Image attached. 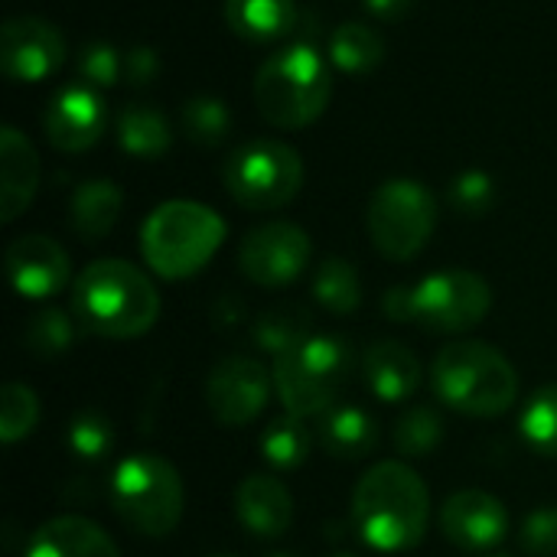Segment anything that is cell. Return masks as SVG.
<instances>
[{"mask_svg": "<svg viewBox=\"0 0 557 557\" xmlns=\"http://www.w3.org/2000/svg\"><path fill=\"white\" fill-rule=\"evenodd\" d=\"M428 522L431 493L408 463L382 460L356 483L352 525L369 548L382 555L411 552L424 542Z\"/></svg>", "mask_w": 557, "mask_h": 557, "instance_id": "1", "label": "cell"}, {"mask_svg": "<svg viewBox=\"0 0 557 557\" xmlns=\"http://www.w3.org/2000/svg\"><path fill=\"white\" fill-rule=\"evenodd\" d=\"M72 317L91 336L137 339L153 330L160 317V294L131 261L101 258L75 277Z\"/></svg>", "mask_w": 557, "mask_h": 557, "instance_id": "2", "label": "cell"}, {"mask_svg": "<svg viewBox=\"0 0 557 557\" xmlns=\"http://www.w3.org/2000/svg\"><path fill=\"white\" fill-rule=\"evenodd\" d=\"M431 382L447 408L470 418L506 414L519 398L516 366L496 346L480 339L444 346L434 359Z\"/></svg>", "mask_w": 557, "mask_h": 557, "instance_id": "3", "label": "cell"}, {"mask_svg": "<svg viewBox=\"0 0 557 557\" xmlns=\"http://www.w3.org/2000/svg\"><path fill=\"white\" fill-rule=\"evenodd\" d=\"M330 95V62L307 42L271 52L255 75V104L261 117L284 131H300L313 124L326 111Z\"/></svg>", "mask_w": 557, "mask_h": 557, "instance_id": "4", "label": "cell"}, {"mask_svg": "<svg viewBox=\"0 0 557 557\" xmlns=\"http://www.w3.org/2000/svg\"><path fill=\"white\" fill-rule=\"evenodd\" d=\"M225 242V222L215 209L193 199L157 206L140 228V251L150 271L163 281L199 274Z\"/></svg>", "mask_w": 557, "mask_h": 557, "instance_id": "5", "label": "cell"}, {"mask_svg": "<svg viewBox=\"0 0 557 557\" xmlns=\"http://www.w3.org/2000/svg\"><path fill=\"white\" fill-rule=\"evenodd\" d=\"M108 496L114 516L144 539H166L183 522V476L166 457L153 450H137L124 457L114 467Z\"/></svg>", "mask_w": 557, "mask_h": 557, "instance_id": "6", "label": "cell"}, {"mask_svg": "<svg viewBox=\"0 0 557 557\" xmlns=\"http://www.w3.org/2000/svg\"><path fill=\"white\" fill-rule=\"evenodd\" d=\"M349 343L330 333H310L300 346L274 359V392L287 414L323 418L336 408V398L349 379Z\"/></svg>", "mask_w": 557, "mask_h": 557, "instance_id": "7", "label": "cell"}, {"mask_svg": "<svg viewBox=\"0 0 557 557\" xmlns=\"http://www.w3.org/2000/svg\"><path fill=\"white\" fill-rule=\"evenodd\" d=\"M366 225L382 258L411 261L437 228V199L424 183L388 180L372 193Z\"/></svg>", "mask_w": 557, "mask_h": 557, "instance_id": "8", "label": "cell"}, {"mask_svg": "<svg viewBox=\"0 0 557 557\" xmlns=\"http://www.w3.org/2000/svg\"><path fill=\"white\" fill-rule=\"evenodd\" d=\"M222 180L238 206L271 212L300 193L304 160L281 140H248L225 160Z\"/></svg>", "mask_w": 557, "mask_h": 557, "instance_id": "9", "label": "cell"}, {"mask_svg": "<svg viewBox=\"0 0 557 557\" xmlns=\"http://www.w3.org/2000/svg\"><path fill=\"white\" fill-rule=\"evenodd\" d=\"M493 290L476 271L450 268L414 284V323L431 333H467L486 320Z\"/></svg>", "mask_w": 557, "mask_h": 557, "instance_id": "10", "label": "cell"}, {"mask_svg": "<svg viewBox=\"0 0 557 557\" xmlns=\"http://www.w3.org/2000/svg\"><path fill=\"white\" fill-rule=\"evenodd\" d=\"M310 235L294 222H264L238 245V268L258 287H287L310 264Z\"/></svg>", "mask_w": 557, "mask_h": 557, "instance_id": "11", "label": "cell"}, {"mask_svg": "<svg viewBox=\"0 0 557 557\" xmlns=\"http://www.w3.org/2000/svg\"><path fill=\"white\" fill-rule=\"evenodd\" d=\"M274 375L248 356L222 359L206 379V408L222 428H248L271 401Z\"/></svg>", "mask_w": 557, "mask_h": 557, "instance_id": "12", "label": "cell"}, {"mask_svg": "<svg viewBox=\"0 0 557 557\" xmlns=\"http://www.w3.org/2000/svg\"><path fill=\"white\" fill-rule=\"evenodd\" d=\"M65 62L62 33L39 16H13L0 33V65L13 82H42Z\"/></svg>", "mask_w": 557, "mask_h": 557, "instance_id": "13", "label": "cell"}, {"mask_svg": "<svg viewBox=\"0 0 557 557\" xmlns=\"http://www.w3.org/2000/svg\"><path fill=\"white\" fill-rule=\"evenodd\" d=\"M3 268H7L10 287L26 300L55 297L72 277V261L65 248L46 235H23L10 242L3 255Z\"/></svg>", "mask_w": 557, "mask_h": 557, "instance_id": "14", "label": "cell"}, {"mask_svg": "<svg viewBox=\"0 0 557 557\" xmlns=\"http://www.w3.org/2000/svg\"><path fill=\"white\" fill-rule=\"evenodd\" d=\"M42 124L52 147H59L62 153H85L101 140L108 108L91 85H69L52 95Z\"/></svg>", "mask_w": 557, "mask_h": 557, "instance_id": "15", "label": "cell"}, {"mask_svg": "<svg viewBox=\"0 0 557 557\" xmlns=\"http://www.w3.org/2000/svg\"><path fill=\"white\" fill-rule=\"evenodd\" d=\"M441 532L463 552H490L509 535V512L496 496L483 490H463L444 503Z\"/></svg>", "mask_w": 557, "mask_h": 557, "instance_id": "16", "label": "cell"}, {"mask_svg": "<svg viewBox=\"0 0 557 557\" xmlns=\"http://www.w3.org/2000/svg\"><path fill=\"white\" fill-rule=\"evenodd\" d=\"M235 516L255 539H281L294 522V496L277 476L255 473L235 490Z\"/></svg>", "mask_w": 557, "mask_h": 557, "instance_id": "17", "label": "cell"}, {"mask_svg": "<svg viewBox=\"0 0 557 557\" xmlns=\"http://www.w3.org/2000/svg\"><path fill=\"white\" fill-rule=\"evenodd\" d=\"M39 186V153L36 147L7 124L0 131V222H13L29 209Z\"/></svg>", "mask_w": 557, "mask_h": 557, "instance_id": "18", "label": "cell"}, {"mask_svg": "<svg viewBox=\"0 0 557 557\" xmlns=\"http://www.w3.org/2000/svg\"><path fill=\"white\" fill-rule=\"evenodd\" d=\"M23 557H121L114 539L85 516H59L42 522Z\"/></svg>", "mask_w": 557, "mask_h": 557, "instance_id": "19", "label": "cell"}, {"mask_svg": "<svg viewBox=\"0 0 557 557\" xmlns=\"http://www.w3.org/2000/svg\"><path fill=\"white\" fill-rule=\"evenodd\" d=\"M362 379L369 392L385 405L411 401L421 385V359L398 339H382L369 346L362 359Z\"/></svg>", "mask_w": 557, "mask_h": 557, "instance_id": "20", "label": "cell"}, {"mask_svg": "<svg viewBox=\"0 0 557 557\" xmlns=\"http://www.w3.org/2000/svg\"><path fill=\"white\" fill-rule=\"evenodd\" d=\"M317 441L330 457L362 460L379 447V421L359 405H336L320 418Z\"/></svg>", "mask_w": 557, "mask_h": 557, "instance_id": "21", "label": "cell"}, {"mask_svg": "<svg viewBox=\"0 0 557 557\" xmlns=\"http://www.w3.org/2000/svg\"><path fill=\"white\" fill-rule=\"evenodd\" d=\"M124 209V193L111 180H88L72 193L69 202V225L85 242H101L111 235Z\"/></svg>", "mask_w": 557, "mask_h": 557, "instance_id": "22", "label": "cell"}, {"mask_svg": "<svg viewBox=\"0 0 557 557\" xmlns=\"http://www.w3.org/2000/svg\"><path fill=\"white\" fill-rule=\"evenodd\" d=\"M225 23L245 42H277L297 23L294 0H225Z\"/></svg>", "mask_w": 557, "mask_h": 557, "instance_id": "23", "label": "cell"}, {"mask_svg": "<svg viewBox=\"0 0 557 557\" xmlns=\"http://www.w3.org/2000/svg\"><path fill=\"white\" fill-rule=\"evenodd\" d=\"M117 144L137 160H157L173 147V131L157 108L127 104L117 117Z\"/></svg>", "mask_w": 557, "mask_h": 557, "instance_id": "24", "label": "cell"}, {"mask_svg": "<svg viewBox=\"0 0 557 557\" xmlns=\"http://www.w3.org/2000/svg\"><path fill=\"white\" fill-rule=\"evenodd\" d=\"M382 59H385V39L359 20L343 23L330 36V62L346 75H369L382 65Z\"/></svg>", "mask_w": 557, "mask_h": 557, "instance_id": "25", "label": "cell"}, {"mask_svg": "<svg viewBox=\"0 0 557 557\" xmlns=\"http://www.w3.org/2000/svg\"><path fill=\"white\" fill-rule=\"evenodd\" d=\"M310 447H313V434L304 424V418H294V414L274 418L258 437V450L274 470L304 467L307 457H310Z\"/></svg>", "mask_w": 557, "mask_h": 557, "instance_id": "26", "label": "cell"}, {"mask_svg": "<svg viewBox=\"0 0 557 557\" xmlns=\"http://www.w3.org/2000/svg\"><path fill=\"white\" fill-rule=\"evenodd\" d=\"M313 297L323 310L346 317L362 304V281L359 271L346 258H326L313 274Z\"/></svg>", "mask_w": 557, "mask_h": 557, "instance_id": "27", "label": "cell"}, {"mask_svg": "<svg viewBox=\"0 0 557 557\" xmlns=\"http://www.w3.org/2000/svg\"><path fill=\"white\" fill-rule=\"evenodd\" d=\"M519 434L532 454L557 457V385L539 388L525 401L519 414Z\"/></svg>", "mask_w": 557, "mask_h": 557, "instance_id": "28", "label": "cell"}, {"mask_svg": "<svg viewBox=\"0 0 557 557\" xmlns=\"http://www.w3.org/2000/svg\"><path fill=\"white\" fill-rule=\"evenodd\" d=\"M310 336L307 330V317L294 307H274L264 310L255 323H251V343L268 352V356H284L287 349L300 346Z\"/></svg>", "mask_w": 557, "mask_h": 557, "instance_id": "29", "label": "cell"}, {"mask_svg": "<svg viewBox=\"0 0 557 557\" xmlns=\"http://www.w3.org/2000/svg\"><path fill=\"white\" fill-rule=\"evenodd\" d=\"M395 450L405 457V460H421V457H431L441 441H444V421L441 414L431 408V405H418L411 411H405L395 424Z\"/></svg>", "mask_w": 557, "mask_h": 557, "instance_id": "30", "label": "cell"}, {"mask_svg": "<svg viewBox=\"0 0 557 557\" xmlns=\"http://www.w3.org/2000/svg\"><path fill=\"white\" fill-rule=\"evenodd\" d=\"M72 343H75V320L59 307L39 310L23 330V346L36 359H59L72 349Z\"/></svg>", "mask_w": 557, "mask_h": 557, "instance_id": "31", "label": "cell"}, {"mask_svg": "<svg viewBox=\"0 0 557 557\" xmlns=\"http://www.w3.org/2000/svg\"><path fill=\"white\" fill-rule=\"evenodd\" d=\"M180 124H183V134L199 144V147H215L228 137V127H232V117H228V108L222 98L215 95H196L183 104L180 111Z\"/></svg>", "mask_w": 557, "mask_h": 557, "instance_id": "32", "label": "cell"}, {"mask_svg": "<svg viewBox=\"0 0 557 557\" xmlns=\"http://www.w3.org/2000/svg\"><path fill=\"white\" fill-rule=\"evenodd\" d=\"M65 444H69V454L82 463H98L104 460L111 450H114V428L111 421L101 414V411H78L69 428H65Z\"/></svg>", "mask_w": 557, "mask_h": 557, "instance_id": "33", "label": "cell"}, {"mask_svg": "<svg viewBox=\"0 0 557 557\" xmlns=\"http://www.w3.org/2000/svg\"><path fill=\"white\" fill-rule=\"evenodd\" d=\"M39 424V398L23 382H7L0 395V441L7 447L20 444Z\"/></svg>", "mask_w": 557, "mask_h": 557, "instance_id": "34", "label": "cell"}, {"mask_svg": "<svg viewBox=\"0 0 557 557\" xmlns=\"http://www.w3.org/2000/svg\"><path fill=\"white\" fill-rule=\"evenodd\" d=\"M447 199L460 215H483L496 202V183L483 170H463L460 176H454Z\"/></svg>", "mask_w": 557, "mask_h": 557, "instance_id": "35", "label": "cell"}, {"mask_svg": "<svg viewBox=\"0 0 557 557\" xmlns=\"http://www.w3.org/2000/svg\"><path fill=\"white\" fill-rule=\"evenodd\" d=\"M75 69H78V75H82L85 85L108 88V85L117 82V75H124V59L117 55V49L111 42H88L78 52Z\"/></svg>", "mask_w": 557, "mask_h": 557, "instance_id": "36", "label": "cell"}, {"mask_svg": "<svg viewBox=\"0 0 557 557\" xmlns=\"http://www.w3.org/2000/svg\"><path fill=\"white\" fill-rule=\"evenodd\" d=\"M519 545L532 557H557V506H542L525 516Z\"/></svg>", "mask_w": 557, "mask_h": 557, "instance_id": "37", "label": "cell"}, {"mask_svg": "<svg viewBox=\"0 0 557 557\" xmlns=\"http://www.w3.org/2000/svg\"><path fill=\"white\" fill-rule=\"evenodd\" d=\"M124 75H127V82L137 85V88L150 85V82L160 75V55H157V49H150V46H134V49H127V55H124Z\"/></svg>", "mask_w": 557, "mask_h": 557, "instance_id": "38", "label": "cell"}, {"mask_svg": "<svg viewBox=\"0 0 557 557\" xmlns=\"http://www.w3.org/2000/svg\"><path fill=\"white\" fill-rule=\"evenodd\" d=\"M382 313L392 323H414V287H392L382 297Z\"/></svg>", "mask_w": 557, "mask_h": 557, "instance_id": "39", "label": "cell"}, {"mask_svg": "<svg viewBox=\"0 0 557 557\" xmlns=\"http://www.w3.org/2000/svg\"><path fill=\"white\" fill-rule=\"evenodd\" d=\"M366 7H369V13H372V16L395 23V20H401V16H408V13H411L414 0H366Z\"/></svg>", "mask_w": 557, "mask_h": 557, "instance_id": "40", "label": "cell"}, {"mask_svg": "<svg viewBox=\"0 0 557 557\" xmlns=\"http://www.w3.org/2000/svg\"><path fill=\"white\" fill-rule=\"evenodd\" d=\"M268 557H297V555H284V552H277V555H268Z\"/></svg>", "mask_w": 557, "mask_h": 557, "instance_id": "41", "label": "cell"}, {"mask_svg": "<svg viewBox=\"0 0 557 557\" xmlns=\"http://www.w3.org/2000/svg\"><path fill=\"white\" fill-rule=\"evenodd\" d=\"M483 557H509V555H483Z\"/></svg>", "mask_w": 557, "mask_h": 557, "instance_id": "42", "label": "cell"}, {"mask_svg": "<svg viewBox=\"0 0 557 557\" xmlns=\"http://www.w3.org/2000/svg\"><path fill=\"white\" fill-rule=\"evenodd\" d=\"M330 557H352V555H330Z\"/></svg>", "mask_w": 557, "mask_h": 557, "instance_id": "43", "label": "cell"}, {"mask_svg": "<svg viewBox=\"0 0 557 557\" xmlns=\"http://www.w3.org/2000/svg\"><path fill=\"white\" fill-rule=\"evenodd\" d=\"M215 557H225V555H215Z\"/></svg>", "mask_w": 557, "mask_h": 557, "instance_id": "44", "label": "cell"}]
</instances>
